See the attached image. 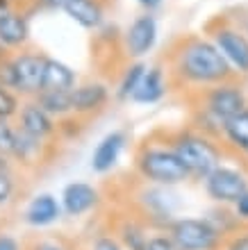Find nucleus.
<instances>
[{"mask_svg":"<svg viewBox=\"0 0 248 250\" xmlns=\"http://www.w3.org/2000/svg\"><path fill=\"white\" fill-rule=\"evenodd\" d=\"M121 234H123V244L125 248H130V250H146V244H148V237H146L144 232L139 230L137 225H132L128 223L121 230Z\"/></svg>","mask_w":248,"mask_h":250,"instance_id":"24","label":"nucleus"},{"mask_svg":"<svg viewBox=\"0 0 248 250\" xmlns=\"http://www.w3.org/2000/svg\"><path fill=\"white\" fill-rule=\"evenodd\" d=\"M137 166L139 175L153 185L159 187H173L180 182H187L191 178L187 166L182 164V159L178 157V152L173 150V146H153L146 144L139 148L137 152Z\"/></svg>","mask_w":248,"mask_h":250,"instance_id":"3","label":"nucleus"},{"mask_svg":"<svg viewBox=\"0 0 248 250\" xmlns=\"http://www.w3.org/2000/svg\"><path fill=\"white\" fill-rule=\"evenodd\" d=\"M169 237L180 250H214L223 234L207 218H178L169 225Z\"/></svg>","mask_w":248,"mask_h":250,"instance_id":"6","label":"nucleus"},{"mask_svg":"<svg viewBox=\"0 0 248 250\" xmlns=\"http://www.w3.org/2000/svg\"><path fill=\"white\" fill-rule=\"evenodd\" d=\"M21 100H19V93L7 89V86L0 84V119H19V112H21Z\"/></svg>","mask_w":248,"mask_h":250,"instance_id":"23","label":"nucleus"},{"mask_svg":"<svg viewBox=\"0 0 248 250\" xmlns=\"http://www.w3.org/2000/svg\"><path fill=\"white\" fill-rule=\"evenodd\" d=\"M171 146L187 166L191 178L205 180L209 173L221 166L223 150L216 146L214 139L201 130H180L171 139Z\"/></svg>","mask_w":248,"mask_h":250,"instance_id":"2","label":"nucleus"},{"mask_svg":"<svg viewBox=\"0 0 248 250\" xmlns=\"http://www.w3.org/2000/svg\"><path fill=\"white\" fill-rule=\"evenodd\" d=\"M146 250H180L178 244L166 234H159V237H150L148 244H146Z\"/></svg>","mask_w":248,"mask_h":250,"instance_id":"28","label":"nucleus"},{"mask_svg":"<svg viewBox=\"0 0 248 250\" xmlns=\"http://www.w3.org/2000/svg\"><path fill=\"white\" fill-rule=\"evenodd\" d=\"M59 211H62V207H59V203L55 200V196H50V193H41V196H37L32 203L27 205L25 221L30 225H37V228H41V225H50L52 221H57L59 218Z\"/></svg>","mask_w":248,"mask_h":250,"instance_id":"18","label":"nucleus"},{"mask_svg":"<svg viewBox=\"0 0 248 250\" xmlns=\"http://www.w3.org/2000/svg\"><path fill=\"white\" fill-rule=\"evenodd\" d=\"M75 71L64 62L46 57L44 68V91H73L75 89Z\"/></svg>","mask_w":248,"mask_h":250,"instance_id":"17","label":"nucleus"},{"mask_svg":"<svg viewBox=\"0 0 248 250\" xmlns=\"http://www.w3.org/2000/svg\"><path fill=\"white\" fill-rule=\"evenodd\" d=\"M137 2H139L141 7H144L146 12H155L157 7H162L164 0H137Z\"/></svg>","mask_w":248,"mask_h":250,"instance_id":"33","label":"nucleus"},{"mask_svg":"<svg viewBox=\"0 0 248 250\" xmlns=\"http://www.w3.org/2000/svg\"><path fill=\"white\" fill-rule=\"evenodd\" d=\"M32 250H62L59 246H55V244H48V241H44V244H37Z\"/></svg>","mask_w":248,"mask_h":250,"instance_id":"36","label":"nucleus"},{"mask_svg":"<svg viewBox=\"0 0 248 250\" xmlns=\"http://www.w3.org/2000/svg\"><path fill=\"white\" fill-rule=\"evenodd\" d=\"M166 68L169 78L176 84L194 86V89H209L221 82L237 80L235 71L230 68L214 41L201 34H182L169 46L166 53Z\"/></svg>","mask_w":248,"mask_h":250,"instance_id":"1","label":"nucleus"},{"mask_svg":"<svg viewBox=\"0 0 248 250\" xmlns=\"http://www.w3.org/2000/svg\"><path fill=\"white\" fill-rule=\"evenodd\" d=\"M225 250H248V232H239L228 241Z\"/></svg>","mask_w":248,"mask_h":250,"instance_id":"30","label":"nucleus"},{"mask_svg":"<svg viewBox=\"0 0 248 250\" xmlns=\"http://www.w3.org/2000/svg\"><path fill=\"white\" fill-rule=\"evenodd\" d=\"M96 205H98V191L87 182H71V185H66L64 193H62V207L68 216L87 214Z\"/></svg>","mask_w":248,"mask_h":250,"instance_id":"16","label":"nucleus"},{"mask_svg":"<svg viewBox=\"0 0 248 250\" xmlns=\"http://www.w3.org/2000/svg\"><path fill=\"white\" fill-rule=\"evenodd\" d=\"M34 100L50 114L52 119H66V116H73L71 91H41Z\"/></svg>","mask_w":248,"mask_h":250,"instance_id":"19","label":"nucleus"},{"mask_svg":"<svg viewBox=\"0 0 248 250\" xmlns=\"http://www.w3.org/2000/svg\"><path fill=\"white\" fill-rule=\"evenodd\" d=\"M14 144H16V127L9 125V121L0 119V152L12 155Z\"/></svg>","mask_w":248,"mask_h":250,"instance_id":"26","label":"nucleus"},{"mask_svg":"<svg viewBox=\"0 0 248 250\" xmlns=\"http://www.w3.org/2000/svg\"><path fill=\"white\" fill-rule=\"evenodd\" d=\"M125 141H128V137H125V132H121V130H114V132H110V134H105V137L100 139V144L96 146L93 155H91V168L93 171L96 173L112 171V168L116 166L121 152H123Z\"/></svg>","mask_w":248,"mask_h":250,"instance_id":"14","label":"nucleus"},{"mask_svg":"<svg viewBox=\"0 0 248 250\" xmlns=\"http://www.w3.org/2000/svg\"><path fill=\"white\" fill-rule=\"evenodd\" d=\"M0 250H21V244L9 234H0Z\"/></svg>","mask_w":248,"mask_h":250,"instance_id":"32","label":"nucleus"},{"mask_svg":"<svg viewBox=\"0 0 248 250\" xmlns=\"http://www.w3.org/2000/svg\"><path fill=\"white\" fill-rule=\"evenodd\" d=\"M246 34H248V25H246Z\"/></svg>","mask_w":248,"mask_h":250,"instance_id":"39","label":"nucleus"},{"mask_svg":"<svg viewBox=\"0 0 248 250\" xmlns=\"http://www.w3.org/2000/svg\"><path fill=\"white\" fill-rule=\"evenodd\" d=\"M221 137L225 139L235 150L248 155V109H244L242 114H237L235 119H230L228 123L223 125Z\"/></svg>","mask_w":248,"mask_h":250,"instance_id":"20","label":"nucleus"},{"mask_svg":"<svg viewBox=\"0 0 248 250\" xmlns=\"http://www.w3.org/2000/svg\"><path fill=\"white\" fill-rule=\"evenodd\" d=\"M12 9H16V2H14V0H0V19H2L5 14H9Z\"/></svg>","mask_w":248,"mask_h":250,"instance_id":"34","label":"nucleus"},{"mask_svg":"<svg viewBox=\"0 0 248 250\" xmlns=\"http://www.w3.org/2000/svg\"><path fill=\"white\" fill-rule=\"evenodd\" d=\"M41 146H44L41 139L32 137V134L23 132L21 127H16V144H14L12 157L21 159V162H34V159L39 157Z\"/></svg>","mask_w":248,"mask_h":250,"instance_id":"22","label":"nucleus"},{"mask_svg":"<svg viewBox=\"0 0 248 250\" xmlns=\"http://www.w3.org/2000/svg\"><path fill=\"white\" fill-rule=\"evenodd\" d=\"M19 127L23 132H27V134L41 139V141H46L48 137H52L55 130H57L55 119H52L50 114H48L37 100H30V103H25V105L21 107Z\"/></svg>","mask_w":248,"mask_h":250,"instance_id":"12","label":"nucleus"},{"mask_svg":"<svg viewBox=\"0 0 248 250\" xmlns=\"http://www.w3.org/2000/svg\"><path fill=\"white\" fill-rule=\"evenodd\" d=\"M0 84L16 91L19 89V75H16V66H14V57L9 55L7 60L0 62Z\"/></svg>","mask_w":248,"mask_h":250,"instance_id":"25","label":"nucleus"},{"mask_svg":"<svg viewBox=\"0 0 248 250\" xmlns=\"http://www.w3.org/2000/svg\"><path fill=\"white\" fill-rule=\"evenodd\" d=\"M62 12L80 27L98 32L107 19V0H71L62 7Z\"/></svg>","mask_w":248,"mask_h":250,"instance_id":"11","label":"nucleus"},{"mask_svg":"<svg viewBox=\"0 0 248 250\" xmlns=\"http://www.w3.org/2000/svg\"><path fill=\"white\" fill-rule=\"evenodd\" d=\"M205 182V193L219 205H235L239 198L248 191V180L242 171L230 168V166H219L212 171Z\"/></svg>","mask_w":248,"mask_h":250,"instance_id":"7","label":"nucleus"},{"mask_svg":"<svg viewBox=\"0 0 248 250\" xmlns=\"http://www.w3.org/2000/svg\"><path fill=\"white\" fill-rule=\"evenodd\" d=\"M73 100V116H93L105 109L110 100V89L103 82H85L71 91Z\"/></svg>","mask_w":248,"mask_h":250,"instance_id":"10","label":"nucleus"},{"mask_svg":"<svg viewBox=\"0 0 248 250\" xmlns=\"http://www.w3.org/2000/svg\"><path fill=\"white\" fill-rule=\"evenodd\" d=\"M14 66H16V75H19V96H30L37 98L44 91V68H46V57L41 50H16L12 55Z\"/></svg>","mask_w":248,"mask_h":250,"instance_id":"8","label":"nucleus"},{"mask_svg":"<svg viewBox=\"0 0 248 250\" xmlns=\"http://www.w3.org/2000/svg\"><path fill=\"white\" fill-rule=\"evenodd\" d=\"M7 57H9V48H7L5 43L0 41V62H2V60H7Z\"/></svg>","mask_w":248,"mask_h":250,"instance_id":"38","label":"nucleus"},{"mask_svg":"<svg viewBox=\"0 0 248 250\" xmlns=\"http://www.w3.org/2000/svg\"><path fill=\"white\" fill-rule=\"evenodd\" d=\"M93 250H123V246H118V241L112 237H98L93 241Z\"/></svg>","mask_w":248,"mask_h":250,"instance_id":"29","label":"nucleus"},{"mask_svg":"<svg viewBox=\"0 0 248 250\" xmlns=\"http://www.w3.org/2000/svg\"><path fill=\"white\" fill-rule=\"evenodd\" d=\"M0 41L9 50H23L30 43V19L23 9H12L0 19Z\"/></svg>","mask_w":248,"mask_h":250,"instance_id":"13","label":"nucleus"},{"mask_svg":"<svg viewBox=\"0 0 248 250\" xmlns=\"http://www.w3.org/2000/svg\"><path fill=\"white\" fill-rule=\"evenodd\" d=\"M146 71H148V66L144 64L141 60H135L123 68L121 73V80H118V98L121 100H132L135 91H137V86L141 84V80H144Z\"/></svg>","mask_w":248,"mask_h":250,"instance_id":"21","label":"nucleus"},{"mask_svg":"<svg viewBox=\"0 0 248 250\" xmlns=\"http://www.w3.org/2000/svg\"><path fill=\"white\" fill-rule=\"evenodd\" d=\"M39 5H48V7H57V9H62V7L66 5V2H71V0H37Z\"/></svg>","mask_w":248,"mask_h":250,"instance_id":"35","label":"nucleus"},{"mask_svg":"<svg viewBox=\"0 0 248 250\" xmlns=\"http://www.w3.org/2000/svg\"><path fill=\"white\" fill-rule=\"evenodd\" d=\"M169 91V73L164 71L162 66H150L146 71L141 84L137 86V91L132 96V103H139V105H153L157 100H162Z\"/></svg>","mask_w":248,"mask_h":250,"instance_id":"15","label":"nucleus"},{"mask_svg":"<svg viewBox=\"0 0 248 250\" xmlns=\"http://www.w3.org/2000/svg\"><path fill=\"white\" fill-rule=\"evenodd\" d=\"M207 34L219 48V53L225 57L230 68L239 78H248V34L246 30L237 27L228 16H216L207 23Z\"/></svg>","mask_w":248,"mask_h":250,"instance_id":"5","label":"nucleus"},{"mask_svg":"<svg viewBox=\"0 0 248 250\" xmlns=\"http://www.w3.org/2000/svg\"><path fill=\"white\" fill-rule=\"evenodd\" d=\"M232 207H235V216L239 218V221H248V191L232 205Z\"/></svg>","mask_w":248,"mask_h":250,"instance_id":"31","label":"nucleus"},{"mask_svg":"<svg viewBox=\"0 0 248 250\" xmlns=\"http://www.w3.org/2000/svg\"><path fill=\"white\" fill-rule=\"evenodd\" d=\"M0 171H9V162H7L5 152H0Z\"/></svg>","mask_w":248,"mask_h":250,"instance_id":"37","label":"nucleus"},{"mask_svg":"<svg viewBox=\"0 0 248 250\" xmlns=\"http://www.w3.org/2000/svg\"><path fill=\"white\" fill-rule=\"evenodd\" d=\"M14 196V178L9 171H0V205L9 203V198Z\"/></svg>","mask_w":248,"mask_h":250,"instance_id":"27","label":"nucleus"},{"mask_svg":"<svg viewBox=\"0 0 248 250\" xmlns=\"http://www.w3.org/2000/svg\"><path fill=\"white\" fill-rule=\"evenodd\" d=\"M201 116L205 125H214L219 134H221L223 125L228 123L230 119H235L237 114H242L244 109H248V100L246 93L235 80L230 82H221L205 89L201 93Z\"/></svg>","mask_w":248,"mask_h":250,"instance_id":"4","label":"nucleus"},{"mask_svg":"<svg viewBox=\"0 0 248 250\" xmlns=\"http://www.w3.org/2000/svg\"><path fill=\"white\" fill-rule=\"evenodd\" d=\"M157 41V19L153 12H144L135 16L130 25L125 27L121 43H123V53L130 60H141L155 48Z\"/></svg>","mask_w":248,"mask_h":250,"instance_id":"9","label":"nucleus"}]
</instances>
